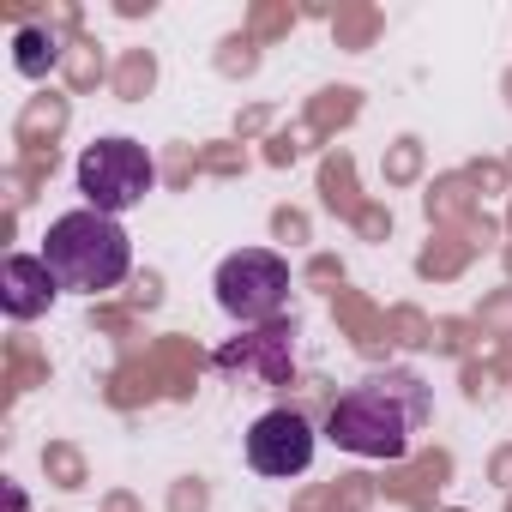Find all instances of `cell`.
Returning a JSON list of instances; mask_svg holds the SVG:
<instances>
[{
    "label": "cell",
    "instance_id": "6",
    "mask_svg": "<svg viewBox=\"0 0 512 512\" xmlns=\"http://www.w3.org/2000/svg\"><path fill=\"white\" fill-rule=\"evenodd\" d=\"M61 296L55 272L43 266V253H7V266H0V308L13 320H37L49 314V302Z\"/></svg>",
    "mask_w": 512,
    "mask_h": 512
},
{
    "label": "cell",
    "instance_id": "4",
    "mask_svg": "<svg viewBox=\"0 0 512 512\" xmlns=\"http://www.w3.org/2000/svg\"><path fill=\"white\" fill-rule=\"evenodd\" d=\"M290 302V266L266 247H241L217 266V308L241 326H266Z\"/></svg>",
    "mask_w": 512,
    "mask_h": 512
},
{
    "label": "cell",
    "instance_id": "5",
    "mask_svg": "<svg viewBox=\"0 0 512 512\" xmlns=\"http://www.w3.org/2000/svg\"><path fill=\"white\" fill-rule=\"evenodd\" d=\"M247 464L260 476H302L314 464V428L302 410H266L247 428Z\"/></svg>",
    "mask_w": 512,
    "mask_h": 512
},
{
    "label": "cell",
    "instance_id": "2",
    "mask_svg": "<svg viewBox=\"0 0 512 512\" xmlns=\"http://www.w3.org/2000/svg\"><path fill=\"white\" fill-rule=\"evenodd\" d=\"M326 434L356 458H404L410 452V410L398 404V386L374 380V386H356L332 404Z\"/></svg>",
    "mask_w": 512,
    "mask_h": 512
},
{
    "label": "cell",
    "instance_id": "3",
    "mask_svg": "<svg viewBox=\"0 0 512 512\" xmlns=\"http://www.w3.org/2000/svg\"><path fill=\"white\" fill-rule=\"evenodd\" d=\"M151 181H157V169H151L145 145H133V139H91L79 151V193L103 217L133 211L151 193Z\"/></svg>",
    "mask_w": 512,
    "mask_h": 512
},
{
    "label": "cell",
    "instance_id": "1",
    "mask_svg": "<svg viewBox=\"0 0 512 512\" xmlns=\"http://www.w3.org/2000/svg\"><path fill=\"white\" fill-rule=\"evenodd\" d=\"M43 266L55 272L61 290H79V296H97V290H115L133 266V241L115 217L79 205L67 217L49 223L43 235Z\"/></svg>",
    "mask_w": 512,
    "mask_h": 512
},
{
    "label": "cell",
    "instance_id": "7",
    "mask_svg": "<svg viewBox=\"0 0 512 512\" xmlns=\"http://www.w3.org/2000/svg\"><path fill=\"white\" fill-rule=\"evenodd\" d=\"M49 55H55V49H49V43L31 31V37H25V55H19V67H25V73H43V67H49Z\"/></svg>",
    "mask_w": 512,
    "mask_h": 512
}]
</instances>
